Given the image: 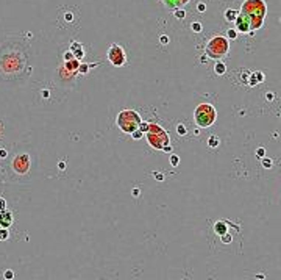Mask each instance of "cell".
Wrapping results in <instances>:
<instances>
[{
    "label": "cell",
    "instance_id": "14",
    "mask_svg": "<svg viewBox=\"0 0 281 280\" xmlns=\"http://www.w3.org/2000/svg\"><path fill=\"white\" fill-rule=\"evenodd\" d=\"M214 72H216L217 75H223L225 72H227V66H225V63H223L222 60L216 63V66H214Z\"/></svg>",
    "mask_w": 281,
    "mask_h": 280
},
{
    "label": "cell",
    "instance_id": "18",
    "mask_svg": "<svg viewBox=\"0 0 281 280\" xmlns=\"http://www.w3.org/2000/svg\"><path fill=\"white\" fill-rule=\"evenodd\" d=\"M8 238H10L8 229H0V241H6Z\"/></svg>",
    "mask_w": 281,
    "mask_h": 280
},
{
    "label": "cell",
    "instance_id": "38",
    "mask_svg": "<svg viewBox=\"0 0 281 280\" xmlns=\"http://www.w3.org/2000/svg\"><path fill=\"white\" fill-rule=\"evenodd\" d=\"M206 60H208V55H206V57H202V58H200V63L205 64V63H206Z\"/></svg>",
    "mask_w": 281,
    "mask_h": 280
},
{
    "label": "cell",
    "instance_id": "3",
    "mask_svg": "<svg viewBox=\"0 0 281 280\" xmlns=\"http://www.w3.org/2000/svg\"><path fill=\"white\" fill-rule=\"evenodd\" d=\"M205 52H206L208 58L220 61L223 57H227V55H228V52H230V42H228V38L220 36V35L212 36V38L208 41V42H206Z\"/></svg>",
    "mask_w": 281,
    "mask_h": 280
},
{
    "label": "cell",
    "instance_id": "17",
    "mask_svg": "<svg viewBox=\"0 0 281 280\" xmlns=\"http://www.w3.org/2000/svg\"><path fill=\"white\" fill-rule=\"evenodd\" d=\"M73 52V55H75V58L77 60H81L85 57V50H83V47H78V49H75V50H72Z\"/></svg>",
    "mask_w": 281,
    "mask_h": 280
},
{
    "label": "cell",
    "instance_id": "6",
    "mask_svg": "<svg viewBox=\"0 0 281 280\" xmlns=\"http://www.w3.org/2000/svg\"><path fill=\"white\" fill-rule=\"evenodd\" d=\"M108 61L114 67H122L127 63V55H125L123 47L119 44H111V47L108 50Z\"/></svg>",
    "mask_w": 281,
    "mask_h": 280
},
{
    "label": "cell",
    "instance_id": "25",
    "mask_svg": "<svg viewBox=\"0 0 281 280\" xmlns=\"http://www.w3.org/2000/svg\"><path fill=\"white\" fill-rule=\"evenodd\" d=\"M220 240H222V243H225V244H228V243H231L233 241V236L228 233V232H227V233H225V235H222V238H220Z\"/></svg>",
    "mask_w": 281,
    "mask_h": 280
},
{
    "label": "cell",
    "instance_id": "27",
    "mask_svg": "<svg viewBox=\"0 0 281 280\" xmlns=\"http://www.w3.org/2000/svg\"><path fill=\"white\" fill-rule=\"evenodd\" d=\"M3 277H5L6 280H13V279H14V272H13L11 269H6V271L3 272Z\"/></svg>",
    "mask_w": 281,
    "mask_h": 280
},
{
    "label": "cell",
    "instance_id": "35",
    "mask_svg": "<svg viewBox=\"0 0 281 280\" xmlns=\"http://www.w3.org/2000/svg\"><path fill=\"white\" fill-rule=\"evenodd\" d=\"M78 47H81V44L77 42V41H73V42L70 44V50H75V49H78Z\"/></svg>",
    "mask_w": 281,
    "mask_h": 280
},
{
    "label": "cell",
    "instance_id": "32",
    "mask_svg": "<svg viewBox=\"0 0 281 280\" xmlns=\"http://www.w3.org/2000/svg\"><path fill=\"white\" fill-rule=\"evenodd\" d=\"M3 210H6V200L3 197H0V211H3Z\"/></svg>",
    "mask_w": 281,
    "mask_h": 280
},
{
    "label": "cell",
    "instance_id": "7",
    "mask_svg": "<svg viewBox=\"0 0 281 280\" xmlns=\"http://www.w3.org/2000/svg\"><path fill=\"white\" fill-rule=\"evenodd\" d=\"M30 166H31V160L28 153H19L13 160V169H14L16 174H27L30 171Z\"/></svg>",
    "mask_w": 281,
    "mask_h": 280
},
{
    "label": "cell",
    "instance_id": "13",
    "mask_svg": "<svg viewBox=\"0 0 281 280\" xmlns=\"http://www.w3.org/2000/svg\"><path fill=\"white\" fill-rule=\"evenodd\" d=\"M166 6H170V8H180L181 5H186L189 0H162Z\"/></svg>",
    "mask_w": 281,
    "mask_h": 280
},
{
    "label": "cell",
    "instance_id": "21",
    "mask_svg": "<svg viewBox=\"0 0 281 280\" xmlns=\"http://www.w3.org/2000/svg\"><path fill=\"white\" fill-rule=\"evenodd\" d=\"M139 128H141L144 133H147V132H148V128H150V122H148V121H142V122H141V125H139Z\"/></svg>",
    "mask_w": 281,
    "mask_h": 280
},
{
    "label": "cell",
    "instance_id": "41",
    "mask_svg": "<svg viewBox=\"0 0 281 280\" xmlns=\"http://www.w3.org/2000/svg\"><path fill=\"white\" fill-rule=\"evenodd\" d=\"M0 229H2V225H0Z\"/></svg>",
    "mask_w": 281,
    "mask_h": 280
},
{
    "label": "cell",
    "instance_id": "33",
    "mask_svg": "<svg viewBox=\"0 0 281 280\" xmlns=\"http://www.w3.org/2000/svg\"><path fill=\"white\" fill-rule=\"evenodd\" d=\"M153 177H155L156 180H159V182H162V180H164V175H162L161 172H153Z\"/></svg>",
    "mask_w": 281,
    "mask_h": 280
},
{
    "label": "cell",
    "instance_id": "24",
    "mask_svg": "<svg viewBox=\"0 0 281 280\" xmlns=\"http://www.w3.org/2000/svg\"><path fill=\"white\" fill-rule=\"evenodd\" d=\"M191 30L195 31V33H200V31H202V24H200V22H192V25H191Z\"/></svg>",
    "mask_w": 281,
    "mask_h": 280
},
{
    "label": "cell",
    "instance_id": "16",
    "mask_svg": "<svg viewBox=\"0 0 281 280\" xmlns=\"http://www.w3.org/2000/svg\"><path fill=\"white\" fill-rule=\"evenodd\" d=\"M173 14H175V17H176V19H184V17H186V11L181 10V8H175Z\"/></svg>",
    "mask_w": 281,
    "mask_h": 280
},
{
    "label": "cell",
    "instance_id": "11",
    "mask_svg": "<svg viewBox=\"0 0 281 280\" xmlns=\"http://www.w3.org/2000/svg\"><path fill=\"white\" fill-rule=\"evenodd\" d=\"M239 14H241V13L236 11V10H227L225 11V20H227V22H236Z\"/></svg>",
    "mask_w": 281,
    "mask_h": 280
},
{
    "label": "cell",
    "instance_id": "36",
    "mask_svg": "<svg viewBox=\"0 0 281 280\" xmlns=\"http://www.w3.org/2000/svg\"><path fill=\"white\" fill-rule=\"evenodd\" d=\"M159 41H161V44H169V38H167L166 35H161Z\"/></svg>",
    "mask_w": 281,
    "mask_h": 280
},
{
    "label": "cell",
    "instance_id": "8",
    "mask_svg": "<svg viewBox=\"0 0 281 280\" xmlns=\"http://www.w3.org/2000/svg\"><path fill=\"white\" fill-rule=\"evenodd\" d=\"M234 24H236V30L237 31L247 33V35L250 33V22H248V19H247L244 14H239V17L236 19Z\"/></svg>",
    "mask_w": 281,
    "mask_h": 280
},
{
    "label": "cell",
    "instance_id": "28",
    "mask_svg": "<svg viewBox=\"0 0 281 280\" xmlns=\"http://www.w3.org/2000/svg\"><path fill=\"white\" fill-rule=\"evenodd\" d=\"M63 58H64V61H70V60L75 58V55H73V52H72V50H67L64 55H63Z\"/></svg>",
    "mask_w": 281,
    "mask_h": 280
},
{
    "label": "cell",
    "instance_id": "22",
    "mask_svg": "<svg viewBox=\"0 0 281 280\" xmlns=\"http://www.w3.org/2000/svg\"><path fill=\"white\" fill-rule=\"evenodd\" d=\"M227 38L231 39V41H234V39L237 38V30H231V28H230V30L227 31Z\"/></svg>",
    "mask_w": 281,
    "mask_h": 280
},
{
    "label": "cell",
    "instance_id": "19",
    "mask_svg": "<svg viewBox=\"0 0 281 280\" xmlns=\"http://www.w3.org/2000/svg\"><path fill=\"white\" fill-rule=\"evenodd\" d=\"M142 136H144V132L141 130V128H138V130H134V132L131 133V138H133V139H136V141L142 139Z\"/></svg>",
    "mask_w": 281,
    "mask_h": 280
},
{
    "label": "cell",
    "instance_id": "29",
    "mask_svg": "<svg viewBox=\"0 0 281 280\" xmlns=\"http://www.w3.org/2000/svg\"><path fill=\"white\" fill-rule=\"evenodd\" d=\"M272 160L270 158H262V168H265V169H270L272 168Z\"/></svg>",
    "mask_w": 281,
    "mask_h": 280
},
{
    "label": "cell",
    "instance_id": "4",
    "mask_svg": "<svg viewBox=\"0 0 281 280\" xmlns=\"http://www.w3.org/2000/svg\"><path fill=\"white\" fill-rule=\"evenodd\" d=\"M141 116L136 113L134 110H122L117 114V119H116V124L123 133L131 135L134 130H138L141 125Z\"/></svg>",
    "mask_w": 281,
    "mask_h": 280
},
{
    "label": "cell",
    "instance_id": "26",
    "mask_svg": "<svg viewBox=\"0 0 281 280\" xmlns=\"http://www.w3.org/2000/svg\"><path fill=\"white\" fill-rule=\"evenodd\" d=\"M170 165H172L173 168H176L178 165H180V158H178V155H172V156H170Z\"/></svg>",
    "mask_w": 281,
    "mask_h": 280
},
{
    "label": "cell",
    "instance_id": "5",
    "mask_svg": "<svg viewBox=\"0 0 281 280\" xmlns=\"http://www.w3.org/2000/svg\"><path fill=\"white\" fill-rule=\"evenodd\" d=\"M217 118V111L214 105L211 104H200L197 105L195 111H194V119L195 124L200 128H208L214 124V121Z\"/></svg>",
    "mask_w": 281,
    "mask_h": 280
},
{
    "label": "cell",
    "instance_id": "15",
    "mask_svg": "<svg viewBox=\"0 0 281 280\" xmlns=\"http://www.w3.org/2000/svg\"><path fill=\"white\" fill-rule=\"evenodd\" d=\"M219 144H220V141H219V136H216V135H212L208 139V146L209 147H217Z\"/></svg>",
    "mask_w": 281,
    "mask_h": 280
},
{
    "label": "cell",
    "instance_id": "31",
    "mask_svg": "<svg viewBox=\"0 0 281 280\" xmlns=\"http://www.w3.org/2000/svg\"><path fill=\"white\" fill-rule=\"evenodd\" d=\"M256 155L259 156V158H264V155H265V150H264V147H259V149L256 150Z\"/></svg>",
    "mask_w": 281,
    "mask_h": 280
},
{
    "label": "cell",
    "instance_id": "34",
    "mask_svg": "<svg viewBox=\"0 0 281 280\" xmlns=\"http://www.w3.org/2000/svg\"><path fill=\"white\" fill-rule=\"evenodd\" d=\"M197 10H198V13H205V10H206V5H205V3H198V5H197Z\"/></svg>",
    "mask_w": 281,
    "mask_h": 280
},
{
    "label": "cell",
    "instance_id": "20",
    "mask_svg": "<svg viewBox=\"0 0 281 280\" xmlns=\"http://www.w3.org/2000/svg\"><path fill=\"white\" fill-rule=\"evenodd\" d=\"M89 67H92V64H85V63H81L80 67H78V72H81V74H87Z\"/></svg>",
    "mask_w": 281,
    "mask_h": 280
},
{
    "label": "cell",
    "instance_id": "39",
    "mask_svg": "<svg viewBox=\"0 0 281 280\" xmlns=\"http://www.w3.org/2000/svg\"><path fill=\"white\" fill-rule=\"evenodd\" d=\"M64 168H66V163L61 161V163H59V169H64Z\"/></svg>",
    "mask_w": 281,
    "mask_h": 280
},
{
    "label": "cell",
    "instance_id": "1",
    "mask_svg": "<svg viewBox=\"0 0 281 280\" xmlns=\"http://www.w3.org/2000/svg\"><path fill=\"white\" fill-rule=\"evenodd\" d=\"M267 13V6L262 0H247L241 8V14H244L250 22V33L251 36L255 30H259L262 27V20Z\"/></svg>",
    "mask_w": 281,
    "mask_h": 280
},
{
    "label": "cell",
    "instance_id": "12",
    "mask_svg": "<svg viewBox=\"0 0 281 280\" xmlns=\"http://www.w3.org/2000/svg\"><path fill=\"white\" fill-rule=\"evenodd\" d=\"M214 232H216V235H219V236L225 235V233L228 232V230H227V224L222 222V221L216 222V224H214Z\"/></svg>",
    "mask_w": 281,
    "mask_h": 280
},
{
    "label": "cell",
    "instance_id": "37",
    "mask_svg": "<svg viewBox=\"0 0 281 280\" xmlns=\"http://www.w3.org/2000/svg\"><path fill=\"white\" fill-rule=\"evenodd\" d=\"M6 156H8V152L5 149H0V158H6Z\"/></svg>",
    "mask_w": 281,
    "mask_h": 280
},
{
    "label": "cell",
    "instance_id": "2",
    "mask_svg": "<svg viewBox=\"0 0 281 280\" xmlns=\"http://www.w3.org/2000/svg\"><path fill=\"white\" fill-rule=\"evenodd\" d=\"M145 138L148 141V144L156 150H162V152H172V146H170V138L169 133L158 124L150 122V128L145 133Z\"/></svg>",
    "mask_w": 281,
    "mask_h": 280
},
{
    "label": "cell",
    "instance_id": "30",
    "mask_svg": "<svg viewBox=\"0 0 281 280\" xmlns=\"http://www.w3.org/2000/svg\"><path fill=\"white\" fill-rule=\"evenodd\" d=\"M255 77L258 80V83H262V81H264V74L262 72H255Z\"/></svg>",
    "mask_w": 281,
    "mask_h": 280
},
{
    "label": "cell",
    "instance_id": "10",
    "mask_svg": "<svg viewBox=\"0 0 281 280\" xmlns=\"http://www.w3.org/2000/svg\"><path fill=\"white\" fill-rule=\"evenodd\" d=\"M80 60H77V58H73V60H70V61H64V67L69 72H75V71H78V67H80Z\"/></svg>",
    "mask_w": 281,
    "mask_h": 280
},
{
    "label": "cell",
    "instance_id": "23",
    "mask_svg": "<svg viewBox=\"0 0 281 280\" xmlns=\"http://www.w3.org/2000/svg\"><path fill=\"white\" fill-rule=\"evenodd\" d=\"M176 133L180 135V136H183V135L188 133V130H186V127H184L183 124H178V125H176Z\"/></svg>",
    "mask_w": 281,
    "mask_h": 280
},
{
    "label": "cell",
    "instance_id": "9",
    "mask_svg": "<svg viewBox=\"0 0 281 280\" xmlns=\"http://www.w3.org/2000/svg\"><path fill=\"white\" fill-rule=\"evenodd\" d=\"M11 224H13V213L11 211H8V210L0 211V225H2V229H8Z\"/></svg>",
    "mask_w": 281,
    "mask_h": 280
},
{
    "label": "cell",
    "instance_id": "40",
    "mask_svg": "<svg viewBox=\"0 0 281 280\" xmlns=\"http://www.w3.org/2000/svg\"><path fill=\"white\" fill-rule=\"evenodd\" d=\"M66 19L67 20H72V14H66Z\"/></svg>",
    "mask_w": 281,
    "mask_h": 280
}]
</instances>
